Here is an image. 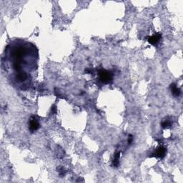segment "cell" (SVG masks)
<instances>
[{
    "instance_id": "6da1fadb",
    "label": "cell",
    "mask_w": 183,
    "mask_h": 183,
    "mask_svg": "<svg viewBox=\"0 0 183 183\" xmlns=\"http://www.w3.org/2000/svg\"><path fill=\"white\" fill-rule=\"evenodd\" d=\"M38 50L28 42L15 40L5 50V65L12 71L14 82L21 89H26L31 81L30 72L37 69Z\"/></svg>"
},
{
    "instance_id": "7a4b0ae2",
    "label": "cell",
    "mask_w": 183,
    "mask_h": 183,
    "mask_svg": "<svg viewBox=\"0 0 183 183\" xmlns=\"http://www.w3.org/2000/svg\"><path fill=\"white\" fill-rule=\"evenodd\" d=\"M98 75L100 81L102 84H105V85L111 83L112 82V79H113V75H112V72L104 69L99 70Z\"/></svg>"
},
{
    "instance_id": "3957f363",
    "label": "cell",
    "mask_w": 183,
    "mask_h": 183,
    "mask_svg": "<svg viewBox=\"0 0 183 183\" xmlns=\"http://www.w3.org/2000/svg\"><path fill=\"white\" fill-rule=\"evenodd\" d=\"M166 154H167L166 147L160 145V146H159L157 147V148H156L155 151L153 153V156H155V157H156L162 159L163 157H165V156L166 155Z\"/></svg>"
},
{
    "instance_id": "277c9868",
    "label": "cell",
    "mask_w": 183,
    "mask_h": 183,
    "mask_svg": "<svg viewBox=\"0 0 183 183\" xmlns=\"http://www.w3.org/2000/svg\"><path fill=\"white\" fill-rule=\"evenodd\" d=\"M161 38H162V34L160 33H156V34H153V36L149 37L148 38V42L153 45H157L159 43V42L160 41Z\"/></svg>"
},
{
    "instance_id": "5b68a950",
    "label": "cell",
    "mask_w": 183,
    "mask_h": 183,
    "mask_svg": "<svg viewBox=\"0 0 183 183\" xmlns=\"http://www.w3.org/2000/svg\"><path fill=\"white\" fill-rule=\"evenodd\" d=\"M39 128V123L36 118L32 117L30 120V130L33 132Z\"/></svg>"
},
{
    "instance_id": "8992f818",
    "label": "cell",
    "mask_w": 183,
    "mask_h": 183,
    "mask_svg": "<svg viewBox=\"0 0 183 183\" xmlns=\"http://www.w3.org/2000/svg\"><path fill=\"white\" fill-rule=\"evenodd\" d=\"M170 90L172 94L174 97H179L181 94V90H180V88L177 87V86L175 85V84H171L170 85Z\"/></svg>"
},
{
    "instance_id": "52a82bcc",
    "label": "cell",
    "mask_w": 183,
    "mask_h": 183,
    "mask_svg": "<svg viewBox=\"0 0 183 183\" xmlns=\"http://www.w3.org/2000/svg\"><path fill=\"white\" fill-rule=\"evenodd\" d=\"M172 125H173V121L169 117H167L162 122V127L163 128H167V127H171Z\"/></svg>"
},
{
    "instance_id": "ba28073f",
    "label": "cell",
    "mask_w": 183,
    "mask_h": 183,
    "mask_svg": "<svg viewBox=\"0 0 183 183\" xmlns=\"http://www.w3.org/2000/svg\"><path fill=\"white\" fill-rule=\"evenodd\" d=\"M120 152H118V153H115V155H114L113 162H112L114 167H118L119 163H120V161H119V160H120Z\"/></svg>"
},
{
    "instance_id": "9c48e42d",
    "label": "cell",
    "mask_w": 183,
    "mask_h": 183,
    "mask_svg": "<svg viewBox=\"0 0 183 183\" xmlns=\"http://www.w3.org/2000/svg\"><path fill=\"white\" fill-rule=\"evenodd\" d=\"M132 141H133V136L132 134H129L128 137V140H127V142H128V145L132 144Z\"/></svg>"
}]
</instances>
